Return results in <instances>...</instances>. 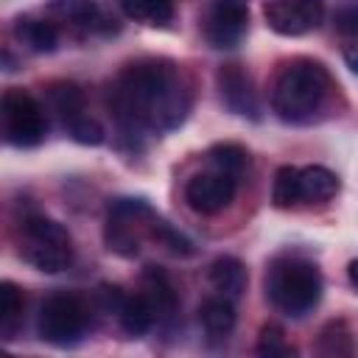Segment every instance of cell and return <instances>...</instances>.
Wrapping results in <instances>:
<instances>
[{
  "mask_svg": "<svg viewBox=\"0 0 358 358\" xmlns=\"http://www.w3.org/2000/svg\"><path fill=\"white\" fill-rule=\"evenodd\" d=\"M336 92L330 70L316 59H291L274 78L271 109L282 123L305 126L324 115Z\"/></svg>",
  "mask_w": 358,
  "mask_h": 358,
  "instance_id": "obj_2",
  "label": "cell"
},
{
  "mask_svg": "<svg viewBox=\"0 0 358 358\" xmlns=\"http://www.w3.org/2000/svg\"><path fill=\"white\" fill-rule=\"evenodd\" d=\"M120 11L143 25H168L173 20V0H117Z\"/></svg>",
  "mask_w": 358,
  "mask_h": 358,
  "instance_id": "obj_22",
  "label": "cell"
},
{
  "mask_svg": "<svg viewBox=\"0 0 358 358\" xmlns=\"http://www.w3.org/2000/svg\"><path fill=\"white\" fill-rule=\"evenodd\" d=\"M257 355H266V358H288V355H296V350L285 341L282 330L274 327V324H266L257 336Z\"/></svg>",
  "mask_w": 358,
  "mask_h": 358,
  "instance_id": "obj_27",
  "label": "cell"
},
{
  "mask_svg": "<svg viewBox=\"0 0 358 358\" xmlns=\"http://www.w3.org/2000/svg\"><path fill=\"white\" fill-rule=\"evenodd\" d=\"M20 257L36 271L56 274L73 260L70 232L48 215H25L20 224Z\"/></svg>",
  "mask_w": 358,
  "mask_h": 358,
  "instance_id": "obj_4",
  "label": "cell"
},
{
  "mask_svg": "<svg viewBox=\"0 0 358 358\" xmlns=\"http://www.w3.org/2000/svg\"><path fill=\"white\" fill-rule=\"evenodd\" d=\"M215 84H218V95H221V103L232 112V115H241V117H252L257 120L260 117V103H257V92L252 87V78L249 73L229 62V64H221L218 73H215Z\"/></svg>",
  "mask_w": 358,
  "mask_h": 358,
  "instance_id": "obj_11",
  "label": "cell"
},
{
  "mask_svg": "<svg viewBox=\"0 0 358 358\" xmlns=\"http://www.w3.org/2000/svg\"><path fill=\"white\" fill-rule=\"evenodd\" d=\"M87 319H90V313L78 294L56 291L42 299L36 330H39V338L53 347H73L81 341V336L87 330Z\"/></svg>",
  "mask_w": 358,
  "mask_h": 358,
  "instance_id": "obj_6",
  "label": "cell"
},
{
  "mask_svg": "<svg viewBox=\"0 0 358 358\" xmlns=\"http://www.w3.org/2000/svg\"><path fill=\"white\" fill-rule=\"evenodd\" d=\"M117 322H120V327H123L129 336L140 338V336H145V333L154 327L157 310L151 308V302L145 299L143 291H140V294H129V296L123 299L120 310H117Z\"/></svg>",
  "mask_w": 358,
  "mask_h": 358,
  "instance_id": "obj_17",
  "label": "cell"
},
{
  "mask_svg": "<svg viewBox=\"0 0 358 358\" xmlns=\"http://www.w3.org/2000/svg\"><path fill=\"white\" fill-rule=\"evenodd\" d=\"M199 322H201V327H204L210 341H227L232 336V330H235V322H238L232 299H227L221 294L204 299L201 308H199Z\"/></svg>",
  "mask_w": 358,
  "mask_h": 358,
  "instance_id": "obj_13",
  "label": "cell"
},
{
  "mask_svg": "<svg viewBox=\"0 0 358 358\" xmlns=\"http://www.w3.org/2000/svg\"><path fill=\"white\" fill-rule=\"evenodd\" d=\"M64 129H67V134H70L78 145H101V143L106 140L103 126H101L95 117H90L87 112L78 115V117H73L70 123H64Z\"/></svg>",
  "mask_w": 358,
  "mask_h": 358,
  "instance_id": "obj_25",
  "label": "cell"
},
{
  "mask_svg": "<svg viewBox=\"0 0 358 358\" xmlns=\"http://www.w3.org/2000/svg\"><path fill=\"white\" fill-rule=\"evenodd\" d=\"M207 159H210V165L215 171H221V173H227L232 179H241L243 171H249V162H252L249 151L241 143H215V145H210Z\"/></svg>",
  "mask_w": 358,
  "mask_h": 358,
  "instance_id": "obj_20",
  "label": "cell"
},
{
  "mask_svg": "<svg viewBox=\"0 0 358 358\" xmlns=\"http://www.w3.org/2000/svg\"><path fill=\"white\" fill-rule=\"evenodd\" d=\"M45 11H48V17H53L59 22H67L76 28H90V31H95V28H101V22H106L95 0H50Z\"/></svg>",
  "mask_w": 358,
  "mask_h": 358,
  "instance_id": "obj_14",
  "label": "cell"
},
{
  "mask_svg": "<svg viewBox=\"0 0 358 358\" xmlns=\"http://www.w3.org/2000/svg\"><path fill=\"white\" fill-rule=\"evenodd\" d=\"M302 179V199L305 201H330L338 193V176L324 165H308L299 171Z\"/></svg>",
  "mask_w": 358,
  "mask_h": 358,
  "instance_id": "obj_19",
  "label": "cell"
},
{
  "mask_svg": "<svg viewBox=\"0 0 358 358\" xmlns=\"http://www.w3.org/2000/svg\"><path fill=\"white\" fill-rule=\"evenodd\" d=\"M22 310H25V296H22V291H20L11 280L0 282V336H3L6 341L14 338V333H17L20 322H22Z\"/></svg>",
  "mask_w": 358,
  "mask_h": 358,
  "instance_id": "obj_21",
  "label": "cell"
},
{
  "mask_svg": "<svg viewBox=\"0 0 358 358\" xmlns=\"http://www.w3.org/2000/svg\"><path fill=\"white\" fill-rule=\"evenodd\" d=\"M333 20H336V28L344 36L358 39V0H341Z\"/></svg>",
  "mask_w": 358,
  "mask_h": 358,
  "instance_id": "obj_28",
  "label": "cell"
},
{
  "mask_svg": "<svg viewBox=\"0 0 358 358\" xmlns=\"http://www.w3.org/2000/svg\"><path fill=\"white\" fill-rule=\"evenodd\" d=\"M207 277H210V285L215 288V294H221V296H227V299H232V302H235L238 296H243L246 282H249L246 266H243L238 257H232V255L215 257V260L210 263Z\"/></svg>",
  "mask_w": 358,
  "mask_h": 358,
  "instance_id": "obj_12",
  "label": "cell"
},
{
  "mask_svg": "<svg viewBox=\"0 0 358 358\" xmlns=\"http://www.w3.org/2000/svg\"><path fill=\"white\" fill-rule=\"evenodd\" d=\"M159 215L145 199L120 196L109 201L106 224H103V243L117 257H134L140 252L143 235H151V227Z\"/></svg>",
  "mask_w": 358,
  "mask_h": 358,
  "instance_id": "obj_5",
  "label": "cell"
},
{
  "mask_svg": "<svg viewBox=\"0 0 358 358\" xmlns=\"http://www.w3.org/2000/svg\"><path fill=\"white\" fill-rule=\"evenodd\" d=\"M344 62H347V67H350L352 73H358V48L347 50V53H344Z\"/></svg>",
  "mask_w": 358,
  "mask_h": 358,
  "instance_id": "obj_30",
  "label": "cell"
},
{
  "mask_svg": "<svg viewBox=\"0 0 358 358\" xmlns=\"http://www.w3.org/2000/svg\"><path fill=\"white\" fill-rule=\"evenodd\" d=\"M48 101L53 112L62 117V123H70L73 117L84 115V92L73 81H56L48 87Z\"/></svg>",
  "mask_w": 358,
  "mask_h": 358,
  "instance_id": "obj_23",
  "label": "cell"
},
{
  "mask_svg": "<svg viewBox=\"0 0 358 358\" xmlns=\"http://www.w3.org/2000/svg\"><path fill=\"white\" fill-rule=\"evenodd\" d=\"M266 25L280 36H302L322 25L324 0H263Z\"/></svg>",
  "mask_w": 358,
  "mask_h": 358,
  "instance_id": "obj_8",
  "label": "cell"
},
{
  "mask_svg": "<svg viewBox=\"0 0 358 358\" xmlns=\"http://www.w3.org/2000/svg\"><path fill=\"white\" fill-rule=\"evenodd\" d=\"M299 171L302 168H294V165L277 168L274 185H271V204L274 207L288 210V207H296L302 201V179H299Z\"/></svg>",
  "mask_w": 358,
  "mask_h": 358,
  "instance_id": "obj_24",
  "label": "cell"
},
{
  "mask_svg": "<svg viewBox=\"0 0 358 358\" xmlns=\"http://www.w3.org/2000/svg\"><path fill=\"white\" fill-rule=\"evenodd\" d=\"M148 238H154L157 243H162L168 252H173V255H182V257H187V255H193V243L179 232V229H173L168 221H162V218H157L154 221V227H151V235Z\"/></svg>",
  "mask_w": 358,
  "mask_h": 358,
  "instance_id": "obj_26",
  "label": "cell"
},
{
  "mask_svg": "<svg viewBox=\"0 0 358 358\" xmlns=\"http://www.w3.org/2000/svg\"><path fill=\"white\" fill-rule=\"evenodd\" d=\"M347 277H350L352 288L358 291V257H355V260H350V266H347Z\"/></svg>",
  "mask_w": 358,
  "mask_h": 358,
  "instance_id": "obj_31",
  "label": "cell"
},
{
  "mask_svg": "<svg viewBox=\"0 0 358 358\" xmlns=\"http://www.w3.org/2000/svg\"><path fill=\"white\" fill-rule=\"evenodd\" d=\"M322 291H324L322 271L316 268V263L299 255L277 257L266 271L268 302L291 319H302L305 313H310L319 305Z\"/></svg>",
  "mask_w": 358,
  "mask_h": 358,
  "instance_id": "obj_3",
  "label": "cell"
},
{
  "mask_svg": "<svg viewBox=\"0 0 358 358\" xmlns=\"http://www.w3.org/2000/svg\"><path fill=\"white\" fill-rule=\"evenodd\" d=\"M235 190H238V179H232L221 171L196 173L185 185V201L190 204V210H196L201 215H215L232 204Z\"/></svg>",
  "mask_w": 358,
  "mask_h": 358,
  "instance_id": "obj_10",
  "label": "cell"
},
{
  "mask_svg": "<svg viewBox=\"0 0 358 358\" xmlns=\"http://www.w3.org/2000/svg\"><path fill=\"white\" fill-rule=\"evenodd\" d=\"M3 134L14 148H34L45 140L48 134V117L39 101L22 90V87H8L3 92Z\"/></svg>",
  "mask_w": 358,
  "mask_h": 358,
  "instance_id": "obj_7",
  "label": "cell"
},
{
  "mask_svg": "<svg viewBox=\"0 0 358 358\" xmlns=\"http://www.w3.org/2000/svg\"><path fill=\"white\" fill-rule=\"evenodd\" d=\"M140 291L145 294V299L151 302V308L157 310V316H171V313L176 310V291H173V282H171V277H168L159 266H145Z\"/></svg>",
  "mask_w": 358,
  "mask_h": 358,
  "instance_id": "obj_15",
  "label": "cell"
},
{
  "mask_svg": "<svg viewBox=\"0 0 358 358\" xmlns=\"http://www.w3.org/2000/svg\"><path fill=\"white\" fill-rule=\"evenodd\" d=\"M316 350L322 355H327V358H344V355H355L358 352V341H355V333L347 327V322L333 319V322H327L322 327Z\"/></svg>",
  "mask_w": 358,
  "mask_h": 358,
  "instance_id": "obj_18",
  "label": "cell"
},
{
  "mask_svg": "<svg viewBox=\"0 0 358 358\" xmlns=\"http://www.w3.org/2000/svg\"><path fill=\"white\" fill-rule=\"evenodd\" d=\"M14 36L34 53H53L59 48V31L48 20H31L20 17L14 22Z\"/></svg>",
  "mask_w": 358,
  "mask_h": 358,
  "instance_id": "obj_16",
  "label": "cell"
},
{
  "mask_svg": "<svg viewBox=\"0 0 358 358\" xmlns=\"http://www.w3.org/2000/svg\"><path fill=\"white\" fill-rule=\"evenodd\" d=\"M126 296H129V294H123L117 285H109V282L98 285V302H101V308L109 310V313H117Z\"/></svg>",
  "mask_w": 358,
  "mask_h": 358,
  "instance_id": "obj_29",
  "label": "cell"
},
{
  "mask_svg": "<svg viewBox=\"0 0 358 358\" xmlns=\"http://www.w3.org/2000/svg\"><path fill=\"white\" fill-rule=\"evenodd\" d=\"M201 28L213 48H235L249 28V0H213Z\"/></svg>",
  "mask_w": 358,
  "mask_h": 358,
  "instance_id": "obj_9",
  "label": "cell"
},
{
  "mask_svg": "<svg viewBox=\"0 0 358 358\" xmlns=\"http://www.w3.org/2000/svg\"><path fill=\"white\" fill-rule=\"evenodd\" d=\"M109 112L123 131H173L190 112V90L168 59L129 62L109 87Z\"/></svg>",
  "mask_w": 358,
  "mask_h": 358,
  "instance_id": "obj_1",
  "label": "cell"
}]
</instances>
